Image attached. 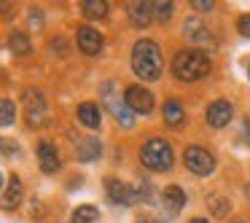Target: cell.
Here are the masks:
<instances>
[{
    "label": "cell",
    "instance_id": "6da1fadb",
    "mask_svg": "<svg viewBox=\"0 0 250 223\" xmlns=\"http://www.w3.org/2000/svg\"><path fill=\"white\" fill-rule=\"evenodd\" d=\"M132 70L143 81H156V78H162L164 57H162V49L156 46V41L146 38V41H137L132 46Z\"/></svg>",
    "mask_w": 250,
    "mask_h": 223
},
{
    "label": "cell",
    "instance_id": "7a4b0ae2",
    "mask_svg": "<svg viewBox=\"0 0 250 223\" xmlns=\"http://www.w3.org/2000/svg\"><path fill=\"white\" fill-rule=\"evenodd\" d=\"M210 57L202 49H180L172 60V76L183 83L191 81H202L210 73Z\"/></svg>",
    "mask_w": 250,
    "mask_h": 223
},
{
    "label": "cell",
    "instance_id": "3957f363",
    "mask_svg": "<svg viewBox=\"0 0 250 223\" xmlns=\"http://www.w3.org/2000/svg\"><path fill=\"white\" fill-rule=\"evenodd\" d=\"M140 162H143V167L153 169V172H169L175 164L172 145L167 140H162V137H151L140 148Z\"/></svg>",
    "mask_w": 250,
    "mask_h": 223
},
{
    "label": "cell",
    "instance_id": "277c9868",
    "mask_svg": "<svg viewBox=\"0 0 250 223\" xmlns=\"http://www.w3.org/2000/svg\"><path fill=\"white\" fill-rule=\"evenodd\" d=\"M103 102H105V108L113 113V119L119 121L124 129H132V126H135V113L129 110L126 100H121V94L116 92L113 83H105V89H103Z\"/></svg>",
    "mask_w": 250,
    "mask_h": 223
},
{
    "label": "cell",
    "instance_id": "5b68a950",
    "mask_svg": "<svg viewBox=\"0 0 250 223\" xmlns=\"http://www.w3.org/2000/svg\"><path fill=\"white\" fill-rule=\"evenodd\" d=\"M183 162H186V167H188V172L199 175V178H207V175L215 169V156H212V151H207V148H202V145L186 148Z\"/></svg>",
    "mask_w": 250,
    "mask_h": 223
},
{
    "label": "cell",
    "instance_id": "8992f818",
    "mask_svg": "<svg viewBox=\"0 0 250 223\" xmlns=\"http://www.w3.org/2000/svg\"><path fill=\"white\" fill-rule=\"evenodd\" d=\"M124 100H126V105H129V110H132L135 116H148V113L153 110V94L148 92L146 86H140V83H132V86H126Z\"/></svg>",
    "mask_w": 250,
    "mask_h": 223
},
{
    "label": "cell",
    "instance_id": "52a82bcc",
    "mask_svg": "<svg viewBox=\"0 0 250 223\" xmlns=\"http://www.w3.org/2000/svg\"><path fill=\"white\" fill-rule=\"evenodd\" d=\"M105 188H108V199L113 202V204H124V207L135 204V202L143 196V188H140V185H126V183L113 180V178L105 183Z\"/></svg>",
    "mask_w": 250,
    "mask_h": 223
},
{
    "label": "cell",
    "instance_id": "ba28073f",
    "mask_svg": "<svg viewBox=\"0 0 250 223\" xmlns=\"http://www.w3.org/2000/svg\"><path fill=\"white\" fill-rule=\"evenodd\" d=\"M24 105H27V121L33 126H43L49 119V108H46V100L38 89H24Z\"/></svg>",
    "mask_w": 250,
    "mask_h": 223
},
{
    "label": "cell",
    "instance_id": "9c48e42d",
    "mask_svg": "<svg viewBox=\"0 0 250 223\" xmlns=\"http://www.w3.org/2000/svg\"><path fill=\"white\" fill-rule=\"evenodd\" d=\"M76 43H78V49L83 51V54H89V57H94V54H100L103 51V43H105V38H103V33L100 30H94V27H81L76 33Z\"/></svg>",
    "mask_w": 250,
    "mask_h": 223
},
{
    "label": "cell",
    "instance_id": "30bf717a",
    "mask_svg": "<svg viewBox=\"0 0 250 223\" xmlns=\"http://www.w3.org/2000/svg\"><path fill=\"white\" fill-rule=\"evenodd\" d=\"M234 116V105L229 102V100H215V102H210V108H207V124L212 126V129H221V126H226L229 121H231Z\"/></svg>",
    "mask_w": 250,
    "mask_h": 223
},
{
    "label": "cell",
    "instance_id": "8fae6325",
    "mask_svg": "<svg viewBox=\"0 0 250 223\" xmlns=\"http://www.w3.org/2000/svg\"><path fill=\"white\" fill-rule=\"evenodd\" d=\"M183 33L188 35L196 46H202V49H212V46H215V35H212L210 30H207V24H202L199 19H188Z\"/></svg>",
    "mask_w": 250,
    "mask_h": 223
},
{
    "label": "cell",
    "instance_id": "7c38bea8",
    "mask_svg": "<svg viewBox=\"0 0 250 223\" xmlns=\"http://www.w3.org/2000/svg\"><path fill=\"white\" fill-rule=\"evenodd\" d=\"M38 164H41V169H43L46 175L60 172V167H62L60 153H57V148L51 145L49 140H41V142H38Z\"/></svg>",
    "mask_w": 250,
    "mask_h": 223
},
{
    "label": "cell",
    "instance_id": "4fadbf2b",
    "mask_svg": "<svg viewBox=\"0 0 250 223\" xmlns=\"http://www.w3.org/2000/svg\"><path fill=\"white\" fill-rule=\"evenodd\" d=\"M129 22L135 27H148L156 22V3H132L129 6Z\"/></svg>",
    "mask_w": 250,
    "mask_h": 223
},
{
    "label": "cell",
    "instance_id": "5bb4252c",
    "mask_svg": "<svg viewBox=\"0 0 250 223\" xmlns=\"http://www.w3.org/2000/svg\"><path fill=\"white\" fill-rule=\"evenodd\" d=\"M76 116L83 126H89V129H100V124H103V110L94 102H81L76 110Z\"/></svg>",
    "mask_w": 250,
    "mask_h": 223
},
{
    "label": "cell",
    "instance_id": "9a60e30c",
    "mask_svg": "<svg viewBox=\"0 0 250 223\" xmlns=\"http://www.w3.org/2000/svg\"><path fill=\"white\" fill-rule=\"evenodd\" d=\"M100 153H103V142L94 140V137H81V140L76 142V159L78 162H94V159H100Z\"/></svg>",
    "mask_w": 250,
    "mask_h": 223
},
{
    "label": "cell",
    "instance_id": "2e32d148",
    "mask_svg": "<svg viewBox=\"0 0 250 223\" xmlns=\"http://www.w3.org/2000/svg\"><path fill=\"white\" fill-rule=\"evenodd\" d=\"M22 196H24L22 180H19V178H8L6 191H3V210H14V207H19Z\"/></svg>",
    "mask_w": 250,
    "mask_h": 223
},
{
    "label": "cell",
    "instance_id": "e0dca14e",
    "mask_svg": "<svg viewBox=\"0 0 250 223\" xmlns=\"http://www.w3.org/2000/svg\"><path fill=\"white\" fill-rule=\"evenodd\" d=\"M162 204H164V210H167L169 215L180 212V207L186 204L183 188H180V185H167V188H164V194H162Z\"/></svg>",
    "mask_w": 250,
    "mask_h": 223
},
{
    "label": "cell",
    "instance_id": "ac0fdd59",
    "mask_svg": "<svg viewBox=\"0 0 250 223\" xmlns=\"http://www.w3.org/2000/svg\"><path fill=\"white\" fill-rule=\"evenodd\" d=\"M186 121V110H183V105L178 102V100H167L164 102V124H169V126H180Z\"/></svg>",
    "mask_w": 250,
    "mask_h": 223
},
{
    "label": "cell",
    "instance_id": "d6986e66",
    "mask_svg": "<svg viewBox=\"0 0 250 223\" xmlns=\"http://www.w3.org/2000/svg\"><path fill=\"white\" fill-rule=\"evenodd\" d=\"M83 17L86 19H105L108 17V3L103 0H83Z\"/></svg>",
    "mask_w": 250,
    "mask_h": 223
},
{
    "label": "cell",
    "instance_id": "ffe728a7",
    "mask_svg": "<svg viewBox=\"0 0 250 223\" xmlns=\"http://www.w3.org/2000/svg\"><path fill=\"white\" fill-rule=\"evenodd\" d=\"M97 218H100L97 207H92V204H81V207H76V210H73L70 223H97Z\"/></svg>",
    "mask_w": 250,
    "mask_h": 223
},
{
    "label": "cell",
    "instance_id": "44dd1931",
    "mask_svg": "<svg viewBox=\"0 0 250 223\" xmlns=\"http://www.w3.org/2000/svg\"><path fill=\"white\" fill-rule=\"evenodd\" d=\"M8 49H11L14 54H19V57L30 54V41H27V35H22V33H14L11 38H8Z\"/></svg>",
    "mask_w": 250,
    "mask_h": 223
},
{
    "label": "cell",
    "instance_id": "7402d4cb",
    "mask_svg": "<svg viewBox=\"0 0 250 223\" xmlns=\"http://www.w3.org/2000/svg\"><path fill=\"white\" fill-rule=\"evenodd\" d=\"M0 110H3V116H0V124L3 126H11L14 121H17V108H14L11 100H3V102H0Z\"/></svg>",
    "mask_w": 250,
    "mask_h": 223
},
{
    "label": "cell",
    "instance_id": "603a6c76",
    "mask_svg": "<svg viewBox=\"0 0 250 223\" xmlns=\"http://www.w3.org/2000/svg\"><path fill=\"white\" fill-rule=\"evenodd\" d=\"M172 17V3H156V22H167Z\"/></svg>",
    "mask_w": 250,
    "mask_h": 223
},
{
    "label": "cell",
    "instance_id": "cb8c5ba5",
    "mask_svg": "<svg viewBox=\"0 0 250 223\" xmlns=\"http://www.w3.org/2000/svg\"><path fill=\"white\" fill-rule=\"evenodd\" d=\"M237 30H239V35L250 38V14H242V17L237 19Z\"/></svg>",
    "mask_w": 250,
    "mask_h": 223
},
{
    "label": "cell",
    "instance_id": "d4e9b609",
    "mask_svg": "<svg viewBox=\"0 0 250 223\" xmlns=\"http://www.w3.org/2000/svg\"><path fill=\"white\" fill-rule=\"evenodd\" d=\"M41 22H43V17H41V11H30V27H33V30H41V27H43Z\"/></svg>",
    "mask_w": 250,
    "mask_h": 223
},
{
    "label": "cell",
    "instance_id": "484cf974",
    "mask_svg": "<svg viewBox=\"0 0 250 223\" xmlns=\"http://www.w3.org/2000/svg\"><path fill=\"white\" fill-rule=\"evenodd\" d=\"M191 6H194L196 11H210L212 3H210V0H191Z\"/></svg>",
    "mask_w": 250,
    "mask_h": 223
},
{
    "label": "cell",
    "instance_id": "4316f807",
    "mask_svg": "<svg viewBox=\"0 0 250 223\" xmlns=\"http://www.w3.org/2000/svg\"><path fill=\"white\" fill-rule=\"evenodd\" d=\"M212 210H215V215H221L223 210H229V207H223V204H218V196H212Z\"/></svg>",
    "mask_w": 250,
    "mask_h": 223
},
{
    "label": "cell",
    "instance_id": "83f0119b",
    "mask_svg": "<svg viewBox=\"0 0 250 223\" xmlns=\"http://www.w3.org/2000/svg\"><path fill=\"white\" fill-rule=\"evenodd\" d=\"M242 132H245V140H250V119L242 121Z\"/></svg>",
    "mask_w": 250,
    "mask_h": 223
},
{
    "label": "cell",
    "instance_id": "f1b7e54d",
    "mask_svg": "<svg viewBox=\"0 0 250 223\" xmlns=\"http://www.w3.org/2000/svg\"><path fill=\"white\" fill-rule=\"evenodd\" d=\"M191 223H207V221H205V218H194Z\"/></svg>",
    "mask_w": 250,
    "mask_h": 223
},
{
    "label": "cell",
    "instance_id": "f546056e",
    "mask_svg": "<svg viewBox=\"0 0 250 223\" xmlns=\"http://www.w3.org/2000/svg\"><path fill=\"white\" fill-rule=\"evenodd\" d=\"M245 194H248V199H250V185H248V188H245Z\"/></svg>",
    "mask_w": 250,
    "mask_h": 223
},
{
    "label": "cell",
    "instance_id": "4dcf8cb0",
    "mask_svg": "<svg viewBox=\"0 0 250 223\" xmlns=\"http://www.w3.org/2000/svg\"><path fill=\"white\" fill-rule=\"evenodd\" d=\"M248 81H250V65H248Z\"/></svg>",
    "mask_w": 250,
    "mask_h": 223
}]
</instances>
